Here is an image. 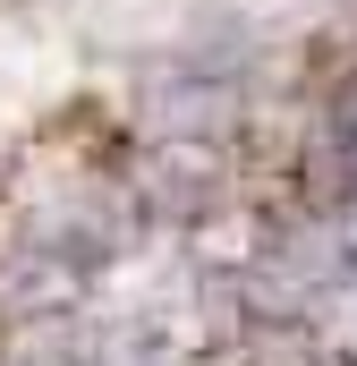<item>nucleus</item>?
Here are the masks:
<instances>
[{"label": "nucleus", "mask_w": 357, "mask_h": 366, "mask_svg": "<svg viewBox=\"0 0 357 366\" xmlns=\"http://www.w3.org/2000/svg\"><path fill=\"white\" fill-rule=\"evenodd\" d=\"M332 137H341V145H357V77L332 94Z\"/></svg>", "instance_id": "obj_1"}]
</instances>
